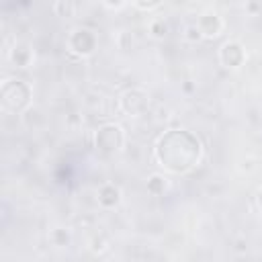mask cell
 <instances>
[{
	"mask_svg": "<svg viewBox=\"0 0 262 262\" xmlns=\"http://www.w3.org/2000/svg\"><path fill=\"white\" fill-rule=\"evenodd\" d=\"M201 149V141L194 133L186 129H170L158 139L156 158L166 170L174 174H184L196 166Z\"/></svg>",
	"mask_w": 262,
	"mask_h": 262,
	"instance_id": "cell-1",
	"label": "cell"
},
{
	"mask_svg": "<svg viewBox=\"0 0 262 262\" xmlns=\"http://www.w3.org/2000/svg\"><path fill=\"white\" fill-rule=\"evenodd\" d=\"M0 100L4 111L20 113L31 100V88L23 80H6L0 88Z\"/></svg>",
	"mask_w": 262,
	"mask_h": 262,
	"instance_id": "cell-2",
	"label": "cell"
},
{
	"mask_svg": "<svg viewBox=\"0 0 262 262\" xmlns=\"http://www.w3.org/2000/svg\"><path fill=\"white\" fill-rule=\"evenodd\" d=\"M94 143H96L98 151H102V154H115L123 145V129L119 125H113V123L111 125H102L96 131Z\"/></svg>",
	"mask_w": 262,
	"mask_h": 262,
	"instance_id": "cell-3",
	"label": "cell"
},
{
	"mask_svg": "<svg viewBox=\"0 0 262 262\" xmlns=\"http://www.w3.org/2000/svg\"><path fill=\"white\" fill-rule=\"evenodd\" d=\"M221 61H223V66H227V68H239L242 63H244V59H246V53H244V47L239 45V43H225L223 47H221Z\"/></svg>",
	"mask_w": 262,
	"mask_h": 262,
	"instance_id": "cell-4",
	"label": "cell"
},
{
	"mask_svg": "<svg viewBox=\"0 0 262 262\" xmlns=\"http://www.w3.org/2000/svg\"><path fill=\"white\" fill-rule=\"evenodd\" d=\"M121 104L127 113H141L145 106H147V94L141 92V90H127L123 96H121Z\"/></svg>",
	"mask_w": 262,
	"mask_h": 262,
	"instance_id": "cell-5",
	"label": "cell"
},
{
	"mask_svg": "<svg viewBox=\"0 0 262 262\" xmlns=\"http://www.w3.org/2000/svg\"><path fill=\"white\" fill-rule=\"evenodd\" d=\"M70 45H72V49H74L76 53L88 55V53L94 49V45H96V39H94V35H92L90 31H86V29H80V31H76V33L72 35V41H70Z\"/></svg>",
	"mask_w": 262,
	"mask_h": 262,
	"instance_id": "cell-6",
	"label": "cell"
},
{
	"mask_svg": "<svg viewBox=\"0 0 262 262\" xmlns=\"http://www.w3.org/2000/svg\"><path fill=\"white\" fill-rule=\"evenodd\" d=\"M219 29H221V20H219L217 14L207 12V14L201 16V20H199V31H201L203 35H209V37H211V35H217Z\"/></svg>",
	"mask_w": 262,
	"mask_h": 262,
	"instance_id": "cell-7",
	"label": "cell"
},
{
	"mask_svg": "<svg viewBox=\"0 0 262 262\" xmlns=\"http://www.w3.org/2000/svg\"><path fill=\"white\" fill-rule=\"evenodd\" d=\"M119 196H121V192L115 184H104L98 192V203L102 207H115L119 203Z\"/></svg>",
	"mask_w": 262,
	"mask_h": 262,
	"instance_id": "cell-8",
	"label": "cell"
},
{
	"mask_svg": "<svg viewBox=\"0 0 262 262\" xmlns=\"http://www.w3.org/2000/svg\"><path fill=\"white\" fill-rule=\"evenodd\" d=\"M164 188H166V182H164L162 176H151V178H149V182H147V190H149V192H154V194H162Z\"/></svg>",
	"mask_w": 262,
	"mask_h": 262,
	"instance_id": "cell-9",
	"label": "cell"
},
{
	"mask_svg": "<svg viewBox=\"0 0 262 262\" xmlns=\"http://www.w3.org/2000/svg\"><path fill=\"white\" fill-rule=\"evenodd\" d=\"M29 57V51H27V45H18V47H14V51H12V59L18 63V66H27V59Z\"/></svg>",
	"mask_w": 262,
	"mask_h": 262,
	"instance_id": "cell-10",
	"label": "cell"
},
{
	"mask_svg": "<svg viewBox=\"0 0 262 262\" xmlns=\"http://www.w3.org/2000/svg\"><path fill=\"white\" fill-rule=\"evenodd\" d=\"M55 10H57L61 16H70V14L74 12V4H70V2H57V4H55Z\"/></svg>",
	"mask_w": 262,
	"mask_h": 262,
	"instance_id": "cell-11",
	"label": "cell"
},
{
	"mask_svg": "<svg viewBox=\"0 0 262 262\" xmlns=\"http://www.w3.org/2000/svg\"><path fill=\"white\" fill-rule=\"evenodd\" d=\"M151 31H154V35H156V37H162V35H166L168 27H166V23L158 20V23H154V25H151Z\"/></svg>",
	"mask_w": 262,
	"mask_h": 262,
	"instance_id": "cell-12",
	"label": "cell"
},
{
	"mask_svg": "<svg viewBox=\"0 0 262 262\" xmlns=\"http://www.w3.org/2000/svg\"><path fill=\"white\" fill-rule=\"evenodd\" d=\"M137 6H139V8H154V6H158V2H149V4H143V2H139Z\"/></svg>",
	"mask_w": 262,
	"mask_h": 262,
	"instance_id": "cell-13",
	"label": "cell"
},
{
	"mask_svg": "<svg viewBox=\"0 0 262 262\" xmlns=\"http://www.w3.org/2000/svg\"><path fill=\"white\" fill-rule=\"evenodd\" d=\"M256 201H258V205H260V209H262V188L258 190V196H256Z\"/></svg>",
	"mask_w": 262,
	"mask_h": 262,
	"instance_id": "cell-14",
	"label": "cell"
}]
</instances>
